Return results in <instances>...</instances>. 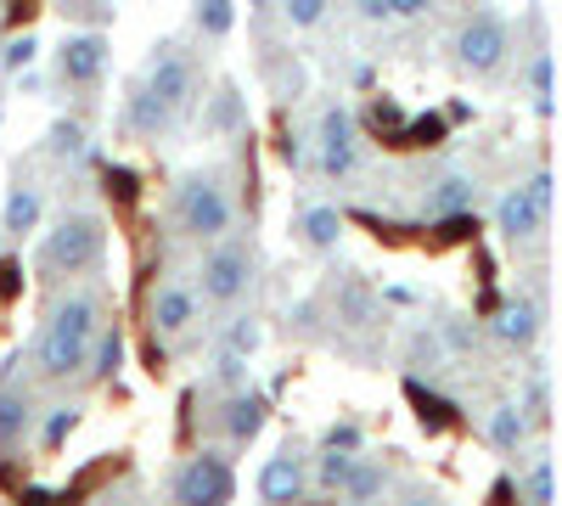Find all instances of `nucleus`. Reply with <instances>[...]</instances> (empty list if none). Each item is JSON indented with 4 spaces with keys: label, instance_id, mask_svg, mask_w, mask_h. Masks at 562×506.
<instances>
[{
    "label": "nucleus",
    "instance_id": "nucleus-1",
    "mask_svg": "<svg viewBox=\"0 0 562 506\" xmlns=\"http://www.w3.org/2000/svg\"><path fill=\"white\" fill-rule=\"evenodd\" d=\"M97 327H102V304L90 299V293H74L63 299L52 315H45V327L34 338V366H40V378H79L85 366H90V344H97Z\"/></svg>",
    "mask_w": 562,
    "mask_h": 506
},
{
    "label": "nucleus",
    "instance_id": "nucleus-2",
    "mask_svg": "<svg viewBox=\"0 0 562 506\" xmlns=\"http://www.w3.org/2000/svg\"><path fill=\"white\" fill-rule=\"evenodd\" d=\"M237 220V203H231L225 180L220 175H186L180 192H175V225L198 243H220Z\"/></svg>",
    "mask_w": 562,
    "mask_h": 506
},
{
    "label": "nucleus",
    "instance_id": "nucleus-3",
    "mask_svg": "<svg viewBox=\"0 0 562 506\" xmlns=\"http://www.w3.org/2000/svg\"><path fill=\"white\" fill-rule=\"evenodd\" d=\"M102 248H108V232H102L97 214H63L57 232L45 237V248H40V265L52 276H85L90 265L102 259Z\"/></svg>",
    "mask_w": 562,
    "mask_h": 506
},
{
    "label": "nucleus",
    "instance_id": "nucleus-4",
    "mask_svg": "<svg viewBox=\"0 0 562 506\" xmlns=\"http://www.w3.org/2000/svg\"><path fill=\"white\" fill-rule=\"evenodd\" d=\"M147 90L153 97L180 119L186 108H192V97H198V63H192V52H186L180 40H164V45H153V63H147Z\"/></svg>",
    "mask_w": 562,
    "mask_h": 506
},
{
    "label": "nucleus",
    "instance_id": "nucleus-5",
    "mask_svg": "<svg viewBox=\"0 0 562 506\" xmlns=\"http://www.w3.org/2000/svg\"><path fill=\"white\" fill-rule=\"evenodd\" d=\"M169 495L180 506H220V501L237 495V473H231V462L220 450H198L192 462L169 479Z\"/></svg>",
    "mask_w": 562,
    "mask_h": 506
},
{
    "label": "nucleus",
    "instance_id": "nucleus-6",
    "mask_svg": "<svg viewBox=\"0 0 562 506\" xmlns=\"http://www.w3.org/2000/svg\"><path fill=\"white\" fill-rule=\"evenodd\" d=\"M198 282H203V299L209 304H237L254 282V248L248 243H220L203 254L198 265Z\"/></svg>",
    "mask_w": 562,
    "mask_h": 506
},
{
    "label": "nucleus",
    "instance_id": "nucleus-7",
    "mask_svg": "<svg viewBox=\"0 0 562 506\" xmlns=\"http://www.w3.org/2000/svg\"><path fill=\"white\" fill-rule=\"evenodd\" d=\"M512 52V34L495 12H479V18H467V29L456 34V63L467 74H495Z\"/></svg>",
    "mask_w": 562,
    "mask_h": 506
},
{
    "label": "nucleus",
    "instance_id": "nucleus-8",
    "mask_svg": "<svg viewBox=\"0 0 562 506\" xmlns=\"http://www.w3.org/2000/svg\"><path fill=\"white\" fill-rule=\"evenodd\" d=\"M315 147H321V175H355L360 164V135H355V113L349 108H326L321 113V135H315Z\"/></svg>",
    "mask_w": 562,
    "mask_h": 506
},
{
    "label": "nucleus",
    "instance_id": "nucleus-9",
    "mask_svg": "<svg viewBox=\"0 0 562 506\" xmlns=\"http://www.w3.org/2000/svg\"><path fill=\"white\" fill-rule=\"evenodd\" d=\"M147 321H153V333L180 338V333L198 321V293L180 288V282H164V288L153 293V304H147Z\"/></svg>",
    "mask_w": 562,
    "mask_h": 506
},
{
    "label": "nucleus",
    "instance_id": "nucleus-10",
    "mask_svg": "<svg viewBox=\"0 0 562 506\" xmlns=\"http://www.w3.org/2000/svg\"><path fill=\"white\" fill-rule=\"evenodd\" d=\"M265 417H270V400L259 394V389H237L225 400V411H220V423H225V434H231V445H254L259 439V428H265Z\"/></svg>",
    "mask_w": 562,
    "mask_h": 506
},
{
    "label": "nucleus",
    "instance_id": "nucleus-11",
    "mask_svg": "<svg viewBox=\"0 0 562 506\" xmlns=\"http://www.w3.org/2000/svg\"><path fill=\"white\" fill-rule=\"evenodd\" d=\"M304 490H310V473H304V456H299L293 445L259 468V495H265V501H299Z\"/></svg>",
    "mask_w": 562,
    "mask_h": 506
},
{
    "label": "nucleus",
    "instance_id": "nucleus-12",
    "mask_svg": "<svg viewBox=\"0 0 562 506\" xmlns=\"http://www.w3.org/2000/svg\"><path fill=\"white\" fill-rule=\"evenodd\" d=\"M495 232H501L506 243H529V237L546 232V214L535 209V198H529L524 187H512V192L495 203Z\"/></svg>",
    "mask_w": 562,
    "mask_h": 506
},
{
    "label": "nucleus",
    "instance_id": "nucleus-13",
    "mask_svg": "<svg viewBox=\"0 0 562 506\" xmlns=\"http://www.w3.org/2000/svg\"><path fill=\"white\" fill-rule=\"evenodd\" d=\"M63 79L68 85H97L102 79V68H108V40L102 34H74V40H63Z\"/></svg>",
    "mask_w": 562,
    "mask_h": 506
},
{
    "label": "nucleus",
    "instance_id": "nucleus-14",
    "mask_svg": "<svg viewBox=\"0 0 562 506\" xmlns=\"http://www.w3.org/2000/svg\"><path fill=\"white\" fill-rule=\"evenodd\" d=\"M495 338L512 344V349H529V344L540 338V310H535L529 299H506V304L495 310Z\"/></svg>",
    "mask_w": 562,
    "mask_h": 506
},
{
    "label": "nucleus",
    "instance_id": "nucleus-15",
    "mask_svg": "<svg viewBox=\"0 0 562 506\" xmlns=\"http://www.w3.org/2000/svg\"><path fill=\"white\" fill-rule=\"evenodd\" d=\"M405 400L416 405V423H422V434H450V428H461V411L445 400V394H434V389H422L416 378L405 383Z\"/></svg>",
    "mask_w": 562,
    "mask_h": 506
},
{
    "label": "nucleus",
    "instance_id": "nucleus-16",
    "mask_svg": "<svg viewBox=\"0 0 562 506\" xmlns=\"http://www.w3.org/2000/svg\"><path fill=\"white\" fill-rule=\"evenodd\" d=\"M473 203H479L473 175H439L434 187H428V220H439V214H456V209H473Z\"/></svg>",
    "mask_w": 562,
    "mask_h": 506
},
{
    "label": "nucleus",
    "instance_id": "nucleus-17",
    "mask_svg": "<svg viewBox=\"0 0 562 506\" xmlns=\"http://www.w3.org/2000/svg\"><path fill=\"white\" fill-rule=\"evenodd\" d=\"M445 135H450V124L439 119V113H422V119H405L400 124V135H394V153H428V147H445Z\"/></svg>",
    "mask_w": 562,
    "mask_h": 506
},
{
    "label": "nucleus",
    "instance_id": "nucleus-18",
    "mask_svg": "<svg viewBox=\"0 0 562 506\" xmlns=\"http://www.w3.org/2000/svg\"><path fill=\"white\" fill-rule=\"evenodd\" d=\"M124 119H130V130H135V135H158V130H169V124H175V113H169V108L153 97L147 85H140V90H130Z\"/></svg>",
    "mask_w": 562,
    "mask_h": 506
},
{
    "label": "nucleus",
    "instance_id": "nucleus-19",
    "mask_svg": "<svg viewBox=\"0 0 562 506\" xmlns=\"http://www.w3.org/2000/svg\"><path fill=\"white\" fill-rule=\"evenodd\" d=\"M524 439H529V417H524V405H495V411H490V445L512 456Z\"/></svg>",
    "mask_w": 562,
    "mask_h": 506
},
{
    "label": "nucleus",
    "instance_id": "nucleus-20",
    "mask_svg": "<svg viewBox=\"0 0 562 506\" xmlns=\"http://www.w3.org/2000/svg\"><path fill=\"white\" fill-rule=\"evenodd\" d=\"M383 490H389V468H383V462H360V456H355L338 495H349V501H378Z\"/></svg>",
    "mask_w": 562,
    "mask_h": 506
},
{
    "label": "nucleus",
    "instance_id": "nucleus-21",
    "mask_svg": "<svg viewBox=\"0 0 562 506\" xmlns=\"http://www.w3.org/2000/svg\"><path fill=\"white\" fill-rule=\"evenodd\" d=\"M34 428V405H29V394H0V450L7 445H23V434Z\"/></svg>",
    "mask_w": 562,
    "mask_h": 506
},
{
    "label": "nucleus",
    "instance_id": "nucleus-22",
    "mask_svg": "<svg viewBox=\"0 0 562 506\" xmlns=\"http://www.w3.org/2000/svg\"><path fill=\"white\" fill-rule=\"evenodd\" d=\"M299 232H304L310 248H338V237H344V214H338V209H326V203H315V209H304Z\"/></svg>",
    "mask_w": 562,
    "mask_h": 506
},
{
    "label": "nucleus",
    "instance_id": "nucleus-23",
    "mask_svg": "<svg viewBox=\"0 0 562 506\" xmlns=\"http://www.w3.org/2000/svg\"><path fill=\"white\" fill-rule=\"evenodd\" d=\"M479 237V214L473 209H456V214H439L434 232H428V248H456V243H473Z\"/></svg>",
    "mask_w": 562,
    "mask_h": 506
},
{
    "label": "nucleus",
    "instance_id": "nucleus-24",
    "mask_svg": "<svg viewBox=\"0 0 562 506\" xmlns=\"http://www.w3.org/2000/svg\"><path fill=\"white\" fill-rule=\"evenodd\" d=\"M34 225H40V192L34 187H18L7 198V237H23V232H34Z\"/></svg>",
    "mask_w": 562,
    "mask_h": 506
},
{
    "label": "nucleus",
    "instance_id": "nucleus-25",
    "mask_svg": "<svg viewBox=\"0 0 562 506\" xmlns=\"http://www.w3.org/2000/svg\"><path fill=\"white\" fill-rule=\"evenodd\" d=\"M338 315L349 321V327H371V321H378V299H371L360 282H344V293H338Z\"/></svg>",
    "mask_w": 562,
    "mask_h": 506
},
{
    "label": "nucleus",
    "instance_id": "nucleus-26",
    "mask_svg": "<svg viewBox=\"0 0 562 506\" xmlns=\"http://www.w3.org/2000/svg\"><path fill=\"white\" fill-rule=\"evenodd\" d=\"M102 192H108L119 209H135V203H140V175L124 169V164H108V169H102Z\"/></svg>",
    "mask_w": 562,
    "mask_h": 506
},
{
    "label": "nucleus",
    "instance_id": "nucleus-27",
    "mask_svg": "<svg viewBox=\"0 0 562 506\" xmlns=\"http://www.w3.org/2000/svg\"><path fill=\"white\" fill-rule=\"evenodd\" d=\"M209 130H220V135L243 130V97H237V85H220V97L209 108Z\"/></svg>",
    "mask_w": 562,
    "mask_h": 506
},
{
    "label": "nucleus",
    "instance_id": "nucleus-28",
    "mask_svg": "<svg viewBox=\"0 0 562 506\" xmlns=\"http://www.w3.org/2000/svg\"><path fill=\"white\" fill-rule=\"evenodd\" d=\"M45 142H52L57 158H85V153H90V135H85V124H74V119H57Z\"/></svg>",
    "mask_w": 562,
    "mask_h": 506
},
{
    "label": "nucleus",
    "instance_id": "nucleus-29",
    "mask_svg": "<svg viewBox=\"0 0 562 506\" xmlns=\"http://www.w3.org/2000/svg\"><path fill=\"white\" fill-rule=\"evenodd\" d=\"M90 349H97V366H90V378H97V383L119 378V360H124V333L113 327V333H102V344H90Z\"/></svg>",
    "mask_w": 562,
    "mask_h": 506
},
{
    "label": "nucleus",
    "instance_id": "nucleus-30",
    "mask_svg": "<svg viewBox=\"0 0 562 506\" xmlns=\"http://www.w3.org/2000/svg\"><path fill=\"white\" fill-rule=\"evenodd\" d=\"M231 23H237V12H231V0H198V29L209 40H225Z\"/></svg>",
    "mask_w": 562,
    "mask_h": 506
},
{
    "label": "nucleus",
    "instance_id": "nucleus-31",
    "mask_svg": "<svg viewBox=\"0 0 562 506\" xmlns=\"http://www.w3.org/2000/svg\"><path fill=\"white\" fill-rule=\"evenodd\" d=\"M366 124L371 130H378L383 135V147L394 142V135H400V124H405V113H400V102H389V97H378V102H371L366 108Z\"/></svg>",
    "mask_w": 562,
    "mask_h": 506
},
{
    "label": "nucleus",
    "instance_id": "nucleus-32",
    "mask_svg": "<svg viewBox=\"0 0 562 506\" xmlns=\"http://www.w3.org/2000/svg\"><path fill=\"white\" fill-rule=\"evenodd\" d=\"M349 462H355V450H333V445H326L315 484H321V490H344V473H349Z\"/></svg>",
    "mask_w": 562,
    "mask_h": 506
},
{
    "label": "nucleus",
    "instance_id": "nucleus-33",
    "mask_svg": "<svg viewBox=\"0 0 562 506\" xmlns=\"http://www.w3.org/2000/svg\"><path fill=\"white\" fill-rule=\"evenodd\" d=\"M529 501H540V506H551L557 501V473H551V456H540V462L529 468Z\"/></svg>",
    "mask_w": 562,
    "mask_h": 506
},
{
    "label": "nucleus",
    "instance_id": "nucleus-34",
    "mask_svg": "<svg viewBox=\"0 0 562 506\" xmlns=\"http://www.w3.org/2000/svg\"><path fill=\"white\" fill-rule=\"evenodd\" d=\"M529 85H535V108L551 113V52H535V63H529Z\"/></svg>",
    "mask_w": 562,
    "mask_h": 506
},
{
    "label": "nucleus",
    "instance_id": "nucleus-35",
    "mask_svg": "<svg viewBox=\"0 0 562 506\" xmlns=\"http://www.w3.org/2000/svg\"><path fill=\"white\" fill-rule=\"evenodd\" d=\"M281 12H288V23H293V29H315V23L326 18V0H288Z\"/></svg>",
    "mask_w": 562,
    "mask_h": 506
},
{
    "label": "nucleus",
    "instance_id": "nucleus-36",
    "mask_svg": "<svg viewBox=\"0 0 562 506\" xmlns=\"http://www.w3.org/2000/svg\"><path fill=\"white\" fill-rule=\"evenodd\" d=\"M214 378H220L225 389H243V383H248V355H231V349H225L220 366H214Z\"/></svg>",
    "mask_w": 562,
    "mask_h": 506
},
{
    "label": "nucleus",
    "instance_id": "nucleus-37",
    "mask_svg": "<svg viewBox=\"0 0 562 506\" xmlns=\"http://www.w3.org/2000/svg\"><path fill=\"white\" fill-rule=\"evenodd\" d=\"M34 52H40L34 34H12V40H7V52H0V63H7V68H29Z\"/></svg>",
    "mask_w": 562,
    "mask_h": 506
},
{
    "label": "nucleus",
    "instance_id": "nucleus-38",
    "mask_svg": "<svg viewBox=\"0 0 562 506\" xmlns=\"http://www.w3.org/2000/svg\"><path fill=\"white\" fill-rule=\"evenodd\" d=\"M225 349H231V355H254V349H259V327H254V321H248V315H243V321H237V327H231V333H225Z\"/></svg>",
    "mask_w": 562,
    "mask_h": 506
},
{
    "label": "nucleus",
    "instance_id": "nucleus-39",
    "mask_svg": "<svg viewBox=\"0 0 562 506\" xmlns=\"http://www.w3.org/2000/svg\"><path fill=\"white\" fill-rule=\"evenodd\" d=\"M18 293H23V265L18 259H0V310H7Z\"/></svg>",
    "mask_w": 562,
    "mask_h": 506
},
{
    "label": "nucleus",
    "instance_id": "nucleus-40",
    "mask_svg": "<svg viewBox=\"0 0 562 506\" xmlns=\"http://www.w3.org/2000/svg\"><path fill=\"white\" fill-rule=\"evenodd\" d=\"M74 428H79V411H74V405H63V411H57V417H52V423H45V445H52V450H57V445H63V439L74 434Z\"/></svg>",
    "mask_w": 562,
    "mask_h": 506
},
{
    "label": "nucleus",
    "instance_id": "nucleus-41",
    "mask_svg": "<svg viewBox=\"0 0 562 506\" xmlns=\"http://www.w3.org/2000/svg\"><path fill=\"white\" fill-rule=\"evenodd\" d=\"M551 187H557V180H551V169H540V175L529 180V187H524V192L535 198V209H540L546 220H551Z\"/></svg>",
    "mask_w": 562,
    "mask_h": 506
},
{
    "label": "nucleus",
    "instance_id": "nucleus-42",
    "mask_svg": "<svg viewBox=\"0 0 562 506\" xmlns=\"http://www.w3.org/2000/svg\"><path fill=\"white\" fill-rule=\"evenodd\" d=\"M360 423H333V434H326V445H333V450H360Z\"/></svg>",
    "mask_w": 562,
    "mask_h": 506
},
{
    "label": "nucleus",
    "instance_id": "nucleus-43",
    "mask_svg": "<svg viewBox=\"0 0 562 506\" xmlns=\"http://www.w3.org/2000/svg\"><path fill=\"white\" fill-rule=\"evenodd\" d=\"M389 18H428L434 12V0H383Z\"/></svg>",
    "mask_w": 562,
    "mask_h": 506
},
{
    "label": "nucleus",
    "instance_id": "nucleus-44",
    "mask_svg": "<svg viewBox=\"0 0 562 506\" xmlns=\"http://www.w3.org/2000/svg\"><path fill=\"white\" fill-rule=\"evenodd\" d=\"M12 495H18V501H34V506H45V501H63L57 490H45V484H18Z\"/></svg>",
    "mask_w": 562,
    "mask_h": 506
},
{
    "label": "nucleus",
    "instance_id": "nucleus-45",
    "mask_svg": "<svg viewBox=\"0 0 562 506\" xmlns=\"http://www.w3.org/2000/svg\"><path fill=\"white\" fill-rule=\"evenodd\" d=\"M411 355L434 366V360H439V338H428V333H416V338H411Z\"/></svg>",
    "mask_w": 562,
    "mask_h": 506
},
{
    "label": "nucleus",
    "instance_id": "nucleus-46",
    "mask_svg": "<svg viewBox=\"0 0 562 506\" xmlns=\"http://www.w3.org/2000/svg\"><path fill=\"white\" fill-rule=\"evenodd\" d=\"M34 12H40L34 0H12V7H7V23H12V29H23V23H29Z\"/></svg>",
    "mask_w": 562,
    "mask_h": 506
},
{
    "label": "nucleus",
    "instance_id": "nucleus-47",
    "mask_svg": "<svg viewBox=\"0 0 562 506\" xmlns=\"http://www.w3.org/2000/svg\"><path fill=\"white\" fill-rule=\"evenodd\" d=\"M355 7H360L366 23H389V7H383V0H355Z\"/></svg>",
    "mask_w": 562,
    "mask_h": 506
},
{
    "label": "nucleus",
    "instance_id": "nucleus-48",
    "mask_svg": "<svg viewBox=\"0 0 562 506\" xmlns=\"http://www.w3.org/2000/svg\"><path fill=\"white\" fill-rule=\"evenodd\" d=\"M490 495H495V501H512V495H518V479H512V473H501V479H495V490H490Z\"/></svg>",
    "mask_w": 562,
    "mask_h": 506
},
{
    "label": "nucleus",
    "instance_id": "nucleus-49",
    "mask_svg": "<svg viewBox=\"0 0 562 506\" xmlns=\"http://www.w3.org/2000/svg\"><path fill=\"white\" fill-rule=\"evenodd\" d=\"M248 7H265V0H248Z\"/></svg>",
    "mask_w": 562,
    "mask_h": 506
}]
</instances>
